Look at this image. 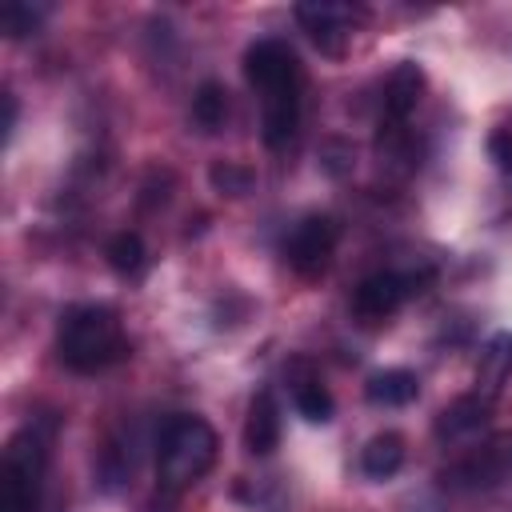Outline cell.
<instances>
[{
	"mask_svg": "<svg viewBox=\"0 0 512 512\" xmlns=\"http://www.w3.org/2000/svg\"><path fill=\"white\" fill-rule=\"evenodd\" d=\"M128 336L120 316L108 304H72L56 324V356L72 372H104L128 356Z\"/></svg>",
	"mask_w": 512,
	"mask_h": 512,
	"instance_id": "cell-1",
	"label": "cell"
},
{
	"mask_svg": "<svg viewBox=\"0 0 512 512\" xmlns=\"http://www.w3.org/2000/svg\"><path fill=\"white\" fill-rule=\"evenodd\" d=\"M216 432L208 420L200 416H172L160 428L156 440V484L160 492H184L192 484H200L208 476V468L216 464Z\"/></svg>",
	"mask_w": 512,
	"mask_h": 512,
	"instance_id": "cell-2",
	"label": "cell"
},
{
	"mask_svg": "<svg viewBox=\"0 0 512 512\" xmlns=\"http://www.w3.org/2000/svg\"><path fill=\"white\" fill-rule=\"evenodd\" d=\"M48 424H24L0 460V508L4 512H36L40 484L48 468Z\"/></svg>",
	"mask_w": 512,
	"mask_h": 512,
	"instance_id": "cell-3",
	"label": "cell"
},
{
	"mask_svg": "<svg viewBox=\"0 0 512 512\" xmlns=\"http://www.w3.org/2000/svg\"><path fill=\"white\" fill-rule=\"evenodd\" d=\"M244 76L264 100H284V96H304V68L292 44L264 36L244 52Z\"/></svg>",
	"mask_w": 512,
	"mask_h": 512,
	"instance_id": "cell-4",
	"label": "cell"
},
{
	"mask_svg": "<svg viewBox=\"0 0 512 512\" xmlns=\"http://www.w3.org/2000/svg\"><path fill=\"white\" fill-rule=\"evenodd\" d=\"M508 476H512V432H496L468 456L452 460L440 472V484L452 492H480V488L504 484Z\"/></svg>",
	"mask_w": 512,
	"mask_h": 512,
	"instance_id": "cell-5",
	"label": "cell"
},
{
	"mask_svg": "<svg viewBox=\"0 0 512 512\" xmlns=\"http://www.w3.org/2000/svg\"><path fill=\"white\" fill-rule=\"evenodd\" d=\"M336 240H340V228H336L332 216H320V212L316 216H304L288 232V240H284V260H288V268L296 276L312 280V276H320L328 268V260L336 252Z\"/></svg>",
	"mask_w": 512,
	"mask_h": 512,
	"instance_id": "cell-6",
	"label": "cell"
},
{
	"mask_svg": "<svg viewBox=\"0 0 512 512\" xmlns=\"http://www.w3.org/2000/svg\"><path fill=\"white\" fill-rule=\"evenodd\" d=\"M412 292H420V276H404V272H372L356 284L352 292V312L364 324H380L388 320Z\"/></svg>",
	"mask_w": 512,
	"mask_h": 512,
	"instance_id": "cell-7",
	"label": "cell"
},
{
	"mask_svg": "<svg viewBox=\"0 0 512 512\" xmlns=\"http://www.w3.org/2000/svg\"><path fill=\"white\" fill-rule=\"evenodd\" d=\"M296 20L308 28L312 44L328 56H340L348 36H352V8L348 4H328V0L296 4Z\"/></svg>",
	"mask_w": 512,
	"mask_h": 512,
	"instance_id": "cell-8",
	"label": "cell"
},
{
	"mask_svg": "<svg viewBox=\"0 0 512 512\" xmlns=\"http://www.w3.org/2000/svg\"><path fill=\"white\" fill-rule=\"evenodd\" d=\"M512 376V332H492L480 360H476V396H484L488 404H496V396L504 392Z\"/></svg>",
	"mask_w": 512,
	"mask_h": 512,
	"instance_id": "cell-9",
	"label": "cell"
},
{
	"mask_svg": "<svg viewBox=\"0 0 512 512\" xmlns=\"http://www.w3.org/2000/svg\"><path fill=\"white\" fill-rule=\"evenodd\" d=\"M276 444H280V408H276V396L260 388L244 416V448L252 456H268L276 452Z\"/></svg>",
	"mask_w": 512,
	"mask_h": 512,
	"instance_id": "cell-10",
	"label": "cell"
},
{
	"mask_svg": "<svg viewBox=\"0 0 512 512\" xmlns=\"http://www.w3.org/2000/svg\"><path fill=\"white\" fill-rule=\"evenodd\" d=\"M488 416H492V404H488L484 396L468 392V396L452 400V404H448V408L436 416V440H444V444L464 440V436L480 432V428L488 424Z\"/></svg>",
	"mask_w": 512,
	"mask_h": 512,
	"instance_id": "cell-11",
	"label": "cell"
},
{
	"mask_svg": "<svg viewBox=\"0 0 512 512\" xmlns=\"http://www.w3.org/2000/svg\"><path fill=\"white\" fill-rule=\"evenodd\" d=\"M420 92H424V72L412 60L396 64V72L384 84V124H404L408 112L416 108Z\"/></svg>",
	"mask_w": 512,
	"mask_h": 512,
	"instance_id": "cell-12",
	"label": "cell"
},
{
	"mask_svg": "<svg viewBox=\"0 0 512 512\" xmlns=\"http://www.w3.org/2000/svg\"><path fill=\"white\" fill-rule=\"evenodd\" d=\"M364 396L372 404H380V408H404V404H412L420 396V380L408 368H384V372H376L368 380Z\"/></svg>",
	"mask_w": 512,
	"mask_h": 512,
	"instance_id": "cell-13",
	"label": "cell"
},
{
	"mask_svg": "<svg viewBox=\"0 0 512 512\" xmlns=\"http://www.w3.org/2000/svg\"><path fill=\"white\" fill-rule=\"evenodd\" d=\"M404 464V436L400 432H380L360 448V472L368 480H388Z\"/></svg>",
	"mask_w": 512,
	"mask_h": 512,
	"instance_id": "cell-14",
	"label": "cell"
},
{
	"mask_svg": "<svg viewBox=\"0 0 512 512\" xmlns=\"http://www.w3.org/2000/svg\"><path fill=\"white\" fill-rule=\"evenodd\" d=\"M192 120H196L200 132H220L224 128V120H228V92H224V84L204 80L196 88V96H192Z\"/></svg>",
	"mask_w": 512,
	"mask_h": 512,
	"instance_id": "cell-15",
	"label": "cell"
},
{
	"mask_svg": "<svg viewBox=\"0 0 512 512\" xmlns=\"http://www.w3.org/2000/svg\"><path fill=\"white\" fill-rule=\"evenodd\" d=\"M292 404H296V412L308 420V424H328L332 420V392L316 380V376H300L296 384H292Z\"/></svg>",
	"mask_w": 512,
	"mask_h": 512,
	"instance_id": "cell-16",
	"label": "cell"
},
{
	"mask_svg": "<svg viewBox=\"0 0 512 512\" xmlns=\"http://www.w3.org/2000/svg\"><path fill=\"white\" fill-rule=\"evenodd\" d=\"M104 256H108V264H112L120 276H140L144 264H148V248H144L140 232H116V236L108 240Z\"/></svg>",
	"mask_w": 512,
	"mask_h": 512,
	"instance_id": "cell-17",
	"label": "cell"
},
{
	"mask_svg": "<svg viewBox=\"0 0 512 512\" xmlns=\"http://www.w3.org/2000/svg\"><path fill=\"white\" fill-rule=\"evenodd\" d=\"M208 180H212V188L220 192V196H248L252 192V184H256V176H252V168H244V164H236V160H216L212 168H208Z\"/></svg>",
	"mask_w": 512,
	"mask_h": 512,
	"instance_id": "cell-18",
	"label": "cell"
},
{
	"mask_svg": "<svg viewBox=\"0 0 512 512\" xmlns=\"http://www.w3.org/2000/svg\"><path fill=\"white\" fill-rule=\"evenodd\" d=\"M40 16H44L40 8L12 0V4H4V8H0V32H4V36H12V40H20V36H28V32H36V28H40Z\"/></svg>",
	"mask_w": 512,
	"mask_h": 512,
	"instance_id": "cell-19",
	"label": "cell"
},
{
	"mask_svg": "<svg viewBox=\"0 0 512 512\" xmlns=\"http://www.w3.org/2000/svg\"><path fill=\"white\" fill-rule=\"evenodd\" d=\"M492 156H496V164L504 172H512V140H508V132H496L492 136Z\"/></svg>",
	"mask_w": 512,
	"mask_h": 512,
	"instance_id": "cell-20",
	"label": "cell"
},
{
	"mask_svg": "<svg viewBox=\"0 0 512 512\" xmlns=\"http://www.w3.org/2000/svg\"><path fill=\"white\" fill-rule=\"evenodd\" d=\"M12 128H16V96L4 92V136H12Z\"/></svg>",
	"mask_w": 512,
	"mask_h": 512,
	"instance_id": "cell-21",
	"label": "cell"
}]
</instances>
